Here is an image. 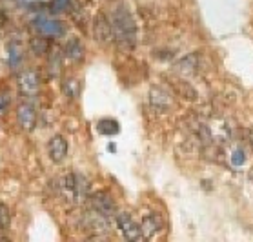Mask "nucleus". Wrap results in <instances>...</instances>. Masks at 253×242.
I'll list each match as a JSON object with an SVG mask.
<instances>
[{
	"instance_id": "nucleus-20",
	"label": "nucleus",
	"mask_w": 253,
	"mask_h": 242,
	"mask_svg": "<svg viewBox=\"0 0 253 242\" xmlns=\"http://www.w3.org/2000/svg\"><path fill=\"white\" fill-rule=\"evenodd\" d=\"M69 2L71 0H51L49 9H51V13H62L69 7Z\"/></svg>"
},
{
	"instance_id": "nucleus-3",
	"label": "nucleus",
	"mask_w": 253,
	"mask_h": 242,
	"mask_svg": "<svg viewBox=\"0 0 253 242\" xmlns=\"http://www.w3.org/2000/svg\"><path fill=\"white\" fill-rule=\"evenodd\" d=\"M17 86L24 97H37L41 89V77L35 69H24L17 75Z\"/></svg>"
},
{
	"instance_id": "nucleus-19",
	"label": "nucleus",
	"mask_w": 253,
	"mask_h": 242,
	"mask_svg": "<svg viewBox=\"0 0 253 242\" xmlns=\"http://www.w3.org/2000/svg\"><path fill=\"white\" fill-rule=\"evenodd\" d=\"M9 104H11V97L7 91H0V117H4L9 111Z\"/></svg>"
},
{
	"instance_id": "nucleus-14",
	"label": "nucleus",
	"mask_w": 253,
	"mask_h": 242,
	"mask_svg": "<svg viewBox=\"0 0 253 242\" xmlns=\"http://www.w3.org/2000/svg\"><path fill=\"white\" fill-rule=\"evenodd\" d=\"M197 69V55L191 53V55H186L184 58H180L177 64H175V71L182 73V75H191L195 73Z\"/></svg>"
},
{
	"instance_id": "nucleus-10",
	"label": "nucleus",
	"mask_w": 253,
	"mask_h": 242,
	"mask_svg": "<svg viewBox=\"0 0 253 242\" xmlns=\"http://www.w3.org/2000/svg\"><path fill=\"white\" fill-rule=\"evenodd\" d=\"M150 104L157 110H168L169 106H171V97H169V93L161 86H153L150 89Z\"/></svg>"
},
{
	"instance_id": "nucleus-17",
	"label": "nucleus",
	"mask_w": 253,
	"mask_h": 242,
	"mask_svg": "<svg viewBox=\"0 0 253 242\" xmlns=\"http://www.w3.org/2000/svg\"><path fill=\"white\" fill-rule=\"evenodd\" d=\"M60 62H62V51L53 47L51 53H49V73L51 77H57L58 71H60Z\"/></svg>"
},
{
	"instance_id": "nucleus-13",
	"label": "nucleus",
	"mask_w": 253,
	"mask_h": 242,
	"mask_svg": "<svg viewBox=\"0 0 253 242\" xmlns=\"http://www.w3.org/2000/svg\"><path fill=\"white\" fill-rule=\"evenodd\" d=\"M64 55L69 58V60H82L84 58V46L79 39H69L64 46Z\"/></svg>"
},
{
	"instance_id": "nucleus-12",
	"label": "nucleus",
	"mask_w": 253,
	"mask_h": 242,
	"mask_svg": "<svg viewBox=\"0 0 253 242\" xmlns=\"http://www.w3.org/2000/svg\"><path fill=\"white\" fill-rule=\"evenodd\" d=\"M24 60V47L18 40H9L7 44V62L9 68L17 69Z\"/></svg>"
},
{
	"instance_id": "nucleus-21",
	"label": "nucleus",
	"mask_w": 253,
	"mask_h": 242,
	"mask_svg": "<svg viewBox=\"0 0 253 242\" xmlns=\"http://www.w3.org/2000/svg\"><path fill=\"white\" fill-rule=\"evenodd\" d=\"M9 220H11L9 209L4 204H0V230H6L7 226H9Z\"/></svg>"
},
{
	"instance_id": "nucleus-2",
	"label": "nucleus",
	"mask_w": 253,
	"mask_h": 242,
	"mask_svg": "<svg viewBox=\"0 0 253 242\" xmlns=\"http://www.w3.org/2000/svg\"><path fill=\"white\" fill-rule=\"evenodd\" d=\"M58 190L64 195V199H68L71 202H81L86 197L87 191V182L82 175L77 173H66L64 177L58 180Z\"/></svg>"
},
{
	"instance_id": "nucleus-15",
	"label": "nucleus",
	"mask_w": 253,
	"mask_h": 242,
	"mask_svg": "<svg viewBox=\"0 0 253 242\" xmlns=\"http://www.w3.org/2000/svg\"><path fill=\"white\" fill-rule=\"evenodd\" d=\"M47 47H49V44H47V39H44V37H35L29 40V49L35 57H44L47 53Z\"/></svg>"
},
{
	"instance_id": "nucleus-22",
	"label": "nucleus",
	"mask_w": 253,
	"mask_h": 242,
	"mask_svg": "<svg viewBox=\"0 0 253 242\" xmlns=\"http://www.w3.org/2000/svg\"><path fill=\"white\" fill-rule=\"evenodd\" d=\"M2 18H4V13H2V11H0V20H2Z\"/></svg>"
},
{
	"instance_id": "nucleus-11",
	"label": "nucleus",
	"mask_w": 253,
	"mask_h": 242,
	"mask_svg": "<svg viewBox=\"0 0 253 242\" xmlns=\"http://www.w3.org/2000/svg\"><path fill=\"white\" fill-rule=\"evenodd\" d=\"M140 228H142L144 239H153L157 233H161V231H162L161 217H159V215H155V213L146 215V217L142 219V224H140Z\"/></svg>"
},
{
	"instance_id": "nucleus-16",
	"label": "nucleus",
	"mask_w": 253,
	"mask_h": 242,
	"mask_svg": "<svg viewBox=\"0 0 253 242\" xmlns=\"http://www.w3.org/2000/svg\"><path fill=\"white\" fill-rule=\"evenodd\" d=\"M97 129L98 133H102V135H117L119 133V122L113 121V119H102V121L97 124Z\"/></svg>"
},
{
	"instance_id": "nucleus-7",
	"label": "nucleus",
	"mask_w": 253,
	"mask_h": 242,
	"mask_svg": "<svg viewBox=\"0 0 253 242\" xmlns=\"http://www.w3.org/2000/svg\"><path fill=\"white\" fill-rule=\"evenodd\" d=\"M33 26H35V29L41 35H44V37H60V35L64 33L62 22H58L55 18L44 17V15L35 18Z\"/></svg>"
},
{
	"instance_id": "nucleus-6",
	"label": "nucleus",
	"mask_w": 253,
	"mask_h": 242,
	"mask_svg": "<svg viewBox=\"0 0 253 242\" xmlns=\"http://www.w3.org/2000/svg\"><path fill=\"white\" fill-rule=\"evenodd\" d=\"M91 207L97 209L98 213L106 215V217H113L117 213L115 201L111 199V195L108 191H97L91 195Z\"/></svg>"
},
{
	"instance_id": "nucleus-8",
	"label": "nucleus",
	"mask_w": 253,
	"mask_h": 242,
	"mask_svg": "<svg viewBox=\"0 0 253 242\" xmlns=\"http://www.w3.org/2000/svg\"><path fill=\"white\" fill-rule=\"evenodd\" d=\"M17 121L20 124L22 129L26 131H31L35 126H37V111H35V106L29 102H22L17 108Z\"/></svg>"
},
{
	"instance_id": "nucleus-9",
	"label": "nucleus",
	"mask_w": 253,
	"mask_h": 242,
	"mask_svg": "<svg viewBox=\"0 0 253 242\" xmlns=\"http://www.w3.org/2000/svg\"><path fill=\"white\" fill-rule=\"evenodd\" d=\"M47 153H49V159L55 164H60L66 159V155H68V140L62 135L51 137V140L47 142Z\"/></svg>"
},
{
	"instance_id": "nucleus-4",
	"label": "nucleus",
	"mask_w": 253,
	"mask_h": 242,
	"mask_svg": "<svg viewBox=\"0 0 253 242\" xmlns=\"http://www.w3.org/2000/svg\"><path fill=\"white\" fill-rule=\"evenodd\" d=\"M117 226H119V230L122 231V235H124L126 241L138 242L144 239L142 228H140V224H138L129 213H124V211H122V213H117Z\"/></svg>"
},
{
	"instance_id": "nucleus-5",
	"label": "nucleus",
	"mask_w": 253,
	"mask_h": 242,
	"mask_svg": "<svg viewBox=\"0 0 253 242\" xmlns=\"http://www.w3.org/2000/svg\"><path fill=\"white\" fill-rule=\"evenodd\" d=\"M93 37L100 44H110L111 39H113L111 22L106 13H97V17L93 20Z\"/></svg>"
},
{
	"instance_id": "nucleus-1",
	"label": "nucleus",
	"mask_w": 253,
	"mask_h": 242,
	"mask_svg": "<svg viewBox=\"0 0 253 242\" xmlns=\"http://www.w3.org/2000/svg\"><path fill=\"white\" fill-rule=\"evenodd\" d=\"M110 7L111 9L108 18H110L111 29H113V39L121 46L133 47L137 42V24H135L131 11L122 2H111Z\"/></svg>"
},
{
	"instance_id": "nucleus-18",
	"label": "nucleus",
	"mask_w": 253,
	"mask_h": 242,
	"mask_svg": "<svg viewBox=\"0 0 253 242\" xmlns=\"http://www.w3.org/2000/svg\"><path fill=\"white\" fill-rule=\"evenodd\" d=\"M64 91H66L68 97L77 98L81 95V82L77 81V79H68V81L64 82Z\"/></svg>"
}]
</instances>
